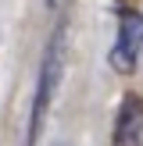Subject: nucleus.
Here are the masks:
<instances>
[{"label": "nucleus", "instance_id": "obj_3", "mask_svg": "<svg viewBox=\"0 0 143 146\" xmlns=\"http://www.w3.org/2000/svg\"><path fill=\"white\" fill-rule=\"evenodd\" d=\"M111 146H143V96L125 93L111 128Z\"/></svg>", "mask_w": 143, "mask_h": 146}, {"label": "nucleus", "instance_id": "obj_1", "mask_svg": "<svg viewBox=\"0 0 143 146\" xmlns=\"http://www.w3.org/2000/svg\"><path fill=\"white\" fill-rule=\"evenodd\" d=\"M64 54H68V29H64V21H61V25L54 29V36L47 39L39 71H36V93H32V111H29V135H25V146H36V143H39V135H43L50 104H54L57 86H61Z\"/></svg>", "mask_w": 143, "mask_h": 146}, {"label": "nucleus", "instance_id": "obj_2", "mask_svg": "<svg viewBox=\"0 0 143 146\" xmlns=\"http://www.w3.org/2000/svg\"><path fill=\"white\" fill-rule=\"evenodd\" d=\"M140 54H143V18L132 7H122L118 11V36H114V43H111L107 64H111L118 75H132Z\"/></svg>", "mask_w": 143, "mask_h": 146}, {"label": "nucleus", "instance_id": "obj_4", "mask_svg": "<svg viewBox=\"0 0 143 146\" xmlns=\"http://www.w3.org/2000/svg\"><path fill=\"white\" fill-rule=\"evenodd\" d=\"M68 4H72V0H47V7H50V11H57V14H61Z\"/></svg>", "mask_w": 143, "mask_h": 146}]
</instances>
